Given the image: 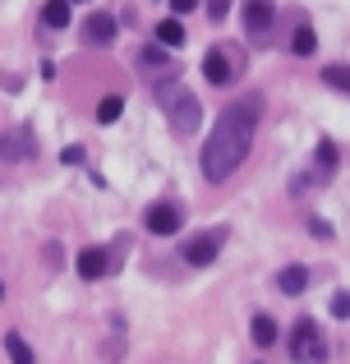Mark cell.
Here are the masks:
<instances>
[{
    "label": "cell",
    "mask_w": 350,
    "mask_h": 364,
    "mask_svg": "<svg viewBox=\"0 0 350 364\" xmlns=\"http://www.w3.org/2000/svg\"><path fill=\"white\" fill-rule=\"evenodd\" d=\"M0 157H5V161L33 157V129H9V134H0Z\"/></svg>",
    "instance_id": "obj_10"
},
{
    "label": "cell",
    "mask_w": 350,
    "mask_h": 364,
    "mask_svg": "<svg viewBox=\"0 0 350 364\" xmlns=\"http://www.w3.org/2000/svg\"><path fill=\"white\" fill-rule=\"evenodd\" d=\"M194 5H198V0H171V9H175V14H189Z\"/></svg>",
    "instance_id": "obj_24"
},
{
    "label": "cell",
    "mask_w": 350,
    "mask_h": 364,
    "mask_svg": "<svg viewBox=\"0 0 350 364\" xmlns=\"http://www.w3.org/2000/svg\"><path fill=\"white\" fill-rule=\"evenodd\" d=\"M5 350H9V360H14V364H37L33 360V346H28L18 332H5Z\"/></svg>",
    "instance_id": "obj_12"
},
{
    "label": "cell",
    "mask_w": 350,
    "mask_h": 364,
    "mask_svg": "<svg viewBox=\"0 0 350 364\" xmlns=\"http://www.w3.org/2000/svg\"><path fill=\"white\" fill-rule=\"evenodd\" d=\"M143 226L153 235H175L180 231V208L175 203H153V208H148V217H143Z\"/></svg>",
    "instance_id": "obj_9"
},
{
    "label": "cell",
    "mask_w": 350,
    "mask_h": 364,
    "mask_svg": "<svg viewBox=\"0 0 350 364\" xmlns=\"http://www.w3.org/2000/svg\"><path fill=\"white\" fill-rule=\"evenodd\" d=\"M332 166H337V143L323 139V143H318V180L332 176Z\"/></svg>",
    "instance_id": "obj_17"
},
{
    "label": "cell",
    "mask_w": 350,
    "mask_h": 364,
    "mask_svg": "<svg viewBox=\"0 0 350 364\" xmlns=\"http://www.w3.org/2000/svg\"><path fill=\"white\" fill-rule=\"evenodd\" d=\"M272 18H277V5H272V0H244V33H249L253 42H268Z\"/></svg>",
    "instance_id": "obj_6"
},
{
    "label": "cell",
    "mask_w": 350,
    "mask_h": 364,
    "mask_svg": "<svg viewBox=\"0 0 350 364\" xmlns=\"http://www.w3.org/2000/svg\"><path fill=\"white\" fill-rule=\"evenodd\" d=\"M74 267H79V277H83V282H97V277H106L111 267H116V258H111L106 249H97V245H92V249H83V254L74 258Z\"/></svg>",
    "instance_id": "obj_8"
},
{
    "label": "cell",
    "mask_w": 350,
    "mask_h": 364,
    "mask_svg": "<svg viewBox=\"0 0 350 364\" xmlns=\"http://www.w3.org/2000/svg\"><path fill=\"white\" fill-rule=\"evenodd\" d=\"M203 74H207V83L226 88V83L240 74V55H231V51H222V46H212V51L203 55Z\"/></svg>",
    "instance_id": "obj_5"
},
{
    "label": "cell",
    "mask_w": 350,
    "mask_h": 364,
    "mask_svg": "<svg viewBox=\"0 0 350 364\" xmlns=\"http://www.w3.org/2000/svg\"><path fill=\"white\" fill-rule=\"evenodd\" d=\"M83 42H88V46H111V42H116V14H106V9L88 14V18H83Z\"/></svg>",
    "instance_id": "obj_7"
},
{
    "label": "cell",
    "mask_w": 350,
    "mask_h": 364,
    "mask_svg": "<svg viewBox=\"0 0 350 364\" xmlns=\"http://www.w3.org/2000/svg\"><path fill=\"white\" fill-rule=\"evenodd\" d=\"M309 231H314V235H318V240H327V235H332V226H327V222H323V217H314V222H309Z\"/></svg>",
    "instance_id": "obj_21"
},
{
    "label": "cell",
    "mask_w": 350,
    "mask_h": 364,
    "mask_svg": "<svg viewBox=\"0 0 350 364\" xmlns=\"http://www.w3.org/2000/svg\"><path fill=\"white\" fill-rule=\"evenodd\" d=\"M226 235H231L226 226H217V231H203V235H194V240L185 245V254H180V258H185V263H194V267H207L217 254H222Z\"/></svg>",
    "instance_id": "obj_4"
},
{
    "label": "cell",
    "mask_w": 350,
    "mask_h": 364,
    "mask_svg": "<svg viewBox=\"0 0 350 364\" xmlns=\"http://www.w3.org/2000/svg\"><path fill=\"white\" fill-rule=\"evenodd\" d=\"M157 42H162V46H180V42H185L180 18H162V23H157Z\"/></svg>",
    "instance_id": "obj_15"
},
{
    "label": "cell",
    "mask_w": 350,
    "mask_h": 364,
    "mask_svg": "<svg viewBox=\"0 0 350 364\" xmlns=\"http://www.w3.org/2000/svg\"><path fill=\"white\" fill-rule=\"evenodd\" d=\"M120 111H125V97H106V102L97 107V120H102V124H116Z\"/></svg>",
    "instance_id": "obj_19"
},
{
    "label": "cell",
    "mask_w": 350,
    "mask_h": 364,
    "mask_svg": "<svg viewBox=\"0 0 350 364\" xmlns=\"http://www.w3.org/2000/svg\"><path fill=\"white\" fill-rule=\"evenodd\" d=\"M258 111H263V97L249 92V97L231 102L217 120V129L207 134V148H203V176L212 185L231 180V171H240V161L249 157L253 148V129H258Z\"/></svg>",
    "instance_id": "obj_1"
},
{
    "label": "cell",
    "mask_w": 350,
    "mask_h": 364,
    "mask_svg": "<svg viewBox=\"0 0 350 364\" xmlns=\"http://www.w3.org/2000/svg\"><path fill=\"white\" fill-rule=\"evenodd\" d=\"M157 102H162V111H166V120H171L175 134H194L198 120H203V107H198V97L189 88L162 83V88H157Z\"/></svg>",
    "instance_id": "obj_2"
},
{
    "label": "cell",
    "mask_w": 350,
    "mask_h": 364,
    "mask_svg": "<svg viewBox=\"0 0 350 364\" xmlns=\"http://www.w3.org/2000/svg\"><path fill=\"white\" fill-rule=\"evenodd\" d=\"M60 161H65V166H79V161H83V148H65Z\"/></svg>",
    "instance_id": "obj_23"
},
{
    "label": "cell",
    "mask_w": 350,
    "mask_h": 364,
    "mask_svg": "<svg viewBox=\"0 0 350 364\" xmlns=\"http://www.w3.org/2000/svg\"><path fill=\"white\" fill-rule=\"evenodd\" d=\"M253 341H258V346H272V341H277V323L268 318V314H258V318H253V332H249Z\"/></svg>",
    "instance_id": "obj_16"
},
{
    "label": "cell",
    "mask_w": 350,
    "mask_h": 364,
    "mask_svg": "<svg viewBox=\"0 0 350 364\" xmlns=\"http://www.w3.org/2000/svg\"><path fill=\"white\" fill-rule=\"evenodd\" d=\"M42 18H46V28H65L70 23V0H46Z\"/></svg>",
    "instance_id": "obj_14"
},
{
    "label": "cell",
    "mask_w": 350,
    "mask_h": 364,
    "mask_svg": "<svg viewBox=\"0 0 350 364\" xmlns=\"http://www.w3.org/2000/svg\"><path fill=\"white\" fill-rule=\"evenodd\" d=\"M226 9H231V0H207V14L212 18H226Z\"/></svg>",
    "instance_id": "obj_22"
},
{
    "label": "cell",
    "mask_w": 350,
    "mask_h": 364,
    "mask_svg": "<svg viewBox=\"0 0 350 364\" xmlns=\"http://www.w3.org/2000/svg\"><path fill=\"white\" fill-rule=\"evenodd\" d=\"M332 314H337V318H350V295H346V291L332 295Z\"/></svg>",
    "instance_id": "obj_20"
},
{
    "label": "cell",
    "mask_w": 350,
    "mask_h": 364,
    "mask_svg": "<svg viewBox=\"0 0 350 364\" xmlns=\"http://www.w3.org/2000/svg\"><path fill=\"white\" fill-rule=\"evenodd\" d=\"M277 286H281V295H305V286H309V267H281L277 272Z\"/></svg>",
    "instance_id": "obj_11"
},
{
    "label": "cell",
    "mask_w": 350,
    "mask_h": 364,
    "mask_svg": "<svg viewBox=\"0 0 350 364\" xmlns=\"http://www.w3.org/2000/svg\"><path fill=\"white\" fill-rule=\"evenodd\" d=\"M323 79H327V88L350 92V65H327V70H323Z\"/></svg>",
    "instance_id": "obj_18"
},
{
    "label": "cell",
    "mask_w": 350,
    "mask_h": 364,
    "mask_svg": "<svg viewBox=\"0 0 350 364\" xmlns=\"http://www.w3.org/2000/svg\"><path fill=\"white\" fill-rule=\"evenodd\" d=\"M314 46H318V37H314L309 23H300L295 33H290V51H295V55H314Z\"/></svg>",
    "instance_id": "obj_13"
},
{
    "label": "cell",
    "mask_w": 350,
    "mask_h": 364,
    "mask_svg": "<svg viewBox=\"0 0 350 364\" xmlns=\"http://www.w3.org/2000/svg\"><path fill=\"white\" fill-rule=\"evenodd\" d=\"M323 355H327V346H323V332H318V323H314V318H300V323H295V337H290V360L318 364Z\"/></svg>",
    "instance_id": "obj_3"
}]
</instances>
